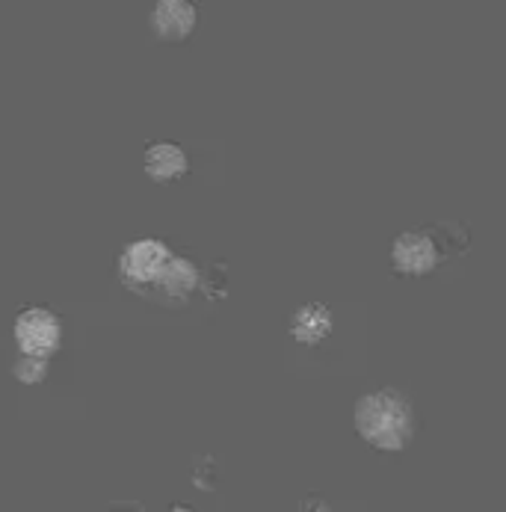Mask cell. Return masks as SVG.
Masks as SVG:
<instances>
[{
    "label": "cell",
    "mask_w": 506,
    "mask_h": 512,
    "mask_svg": "<svg viewBox=\"0 0 506 512\" xmlns=\"http://www.w3.org/2000/svg\"><path fill=\"white\" fill-rule=\"evenodd\" d=\"M143 169L154 184H172L190 172V160L187 151L175 143H151L145 148Z\"/></svg>",
    "instance_id": "52a82bcc"
},
{
    "label": "cell",
    "mask_w": 506,
    "mask_h": 512,
    "mask_svg": "<svg viewBox=\"0 0 506 512\" xmlns=\"http://www.w3.org/2000/svg\"><path fill=\"white\" fill-rule=\"evenodd\" d=\"M48 367H51L48 356H33V353L18 350V359L12 362V376L24 385H39L48 376Z\"/></svg>",
    "instance_id": "9c48e42d"
},
{
    "label": "cell",
    "mask_w": 506,
    "mask_h": 512,
    "mask_svg": "<svg viewBox=\"0 0 506 512\" xmlns=\"http://www.w3.org/2000/svg\"><path fill=\"white\" fill-rule=\"evenodd\" d=\"M169 246L163 240H154V237H143V240H134L131 246H125L122 258H119V273H122V282L134 291H145V288H154L166 261H169Z\"/></svg>",
    "instance_id": "3957f363"
},
{
    "label": "cell",
    "mask_w": 506,
    "mask_h": 512,
    "mask_svg": "<svg viewBox=\"0 0 506 512\" xmlns=\"http://www.w3.org/2000/svg\"><path fill=\"white\" fill-rule=\"evenodd\" d=\"M196 285H199V267L193 261H187V258L169 255V261H166V267H163V273H160L154 288H160L166 296L184 299L187 293L196 291Z\"/></svg>",
    "instance_id": "ba28073f"
},
{
    "label": "cell",
    "mask_w": 506,
    "mask_h": 512,
    "mask_svg": "<svg viewBox=\"0 0 506 512\" xmlns=\"http://www.w3.org/2000/svg\"><path fill=\"white\" fill-rule=\"evenodd\" d=\"M335 329V314L323 302H305L290 314V338L302 347H317Z\"/></svg>",
    "instance_id": "8992f818"
},
{
    "label": "cell",
    "mask_w": 506,
    "mask_h": 512,
    "mask_svg": "<svg viewBox=\"0 0 506 512\" xmlns=\"http://www.w3.org/2000/svg\"><path fill=\"white\" fill-rule=\"evenodd\" d=\"M151 33L160 42H187L199 27L196 0H157L151 9Z\"/></svg>",
    "instance_id": "5b68a950"
},
{
    "label": "cell",
    "mask_w": 506,
    "mask_h": 512,
    "mask_svg": "<svg viewBox=\"0 0 506 512\" xmlns=\"http://www.w3.org/2000/svg\"><path fill=\"white\" fill-rule=\"evenodd\" d=\"M12 335H15V344H18L21 353L48 356L51 359L60 350V344H63V323H60V317L51 308L33 305V308H24L15 317Z\"/></svg>",
    "instance_id": "7a4b0ae2"
},
{
    "label": "cell",
    "mask_w": 506,
    "mask_h": 512,
    "mask_svg": "<svg viewBox=\"0 0 506 512\" xmlns=\"http://www.w3.org/2000/svg\"><path fill=\"white\" fill-rule=\"evenodd\" d=\"M356 433L370 447L400 453L415 439V403L397 388H379L356 400Z\"/></svg>",
    "instance_id": "6da1fadb"
},
{
    "label": "cell",
    "mask_w": 506,
    "mask_h": 512,
    "mask_svg": "<svg viewBox=\"0 0 506 512\" xmlns=\"http://www.w3.org/2000/svg\"><path fill=\"white\" fill-rule=\"evenodd\" d=\"M441 261H444L441 243L430 231H403L391 243V267L400 276H409V279L430 276Z\"/></svg>",
    "instance_id": "277c9868"
}]
</instances>
